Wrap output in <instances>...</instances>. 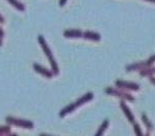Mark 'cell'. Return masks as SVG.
<instances>
[{
	"label": "cell",
	"mask_w": 155,
	"mask_h": 136,
	"mask_svg": "<svg viewBox=\"0 0 155 136\" xmlns=\"http://www.w3.org/2000/svg\"><path fill=\"white\" fill-rule=\"evenodd\" d=\"M6 123L8 125H14V126H19L22 128H26V129H32L34 127V124L31 121L28 120H23V119H18V118L8 116L5 118Z\"/></svg>",
	"instance_id": "obj_3"
},
{
	"label": "cell",
	"mask_w": 155,
	"mask_h": 136,
	"mask_svg": "<svg viewBox=\"0 0 155 136\" xmlns=\"http://www.w3.org/2000/svg\"><path fill=\"white\" fill-rule=\"evenodd\" d=\"M38 42L41 45V47H42V50H43L44 53H45V55L47 57V59H48L49 64H51L52 73H54V75H58V74H59V66H58L56 59H54V55H52V52L51 50V48H49V46L47 45L45 39H44V37L42 35L38 36Z\"/></svg>",
	"instance_id": "obj_1"
},
{
	"label": "cell",
	"mask_w": 155,
	"mask_h": 136,
	"mask_svg": "<svg viewBox=\"0 0 155 136\" xmlns=\"http://www.w3.org/2000/svg\"><path fill=\"white\" fill-rule=\"evenodd\" d=\"M15 8H17L20 11H25V5H24L22 2H20L19 0H7Z\"/></svg>",
	"instance_id": "obj_9"
},
{
	"label": "cell",
	"mask_w": 155,
	"mask_h": 136,
	"mask_svg": "<svg viewBox=\"0 0 155 136\" xmlns=\"http://www.w3.org/2000/svg\"><path fill=\"white\" fill-rule=\"evenodd\" d=\"M155 61V55L154 56H152L150 59H149L148 62H146L145 64H140V65H132V66H128L127 69V71H130V70H133V69H137V68H141V67H146V66H148V65H151L152 62H153Z\"/></svg>",
	"instance_id": "obj_10"
},
{
	"label": "cell",
	"mask_w": 155,
	"mask_h": 136,
	"mask_svg": "<svg viewBox=\"0 0 155 136\" xmlns=\"http://www.w3.org/2000/svg\"><path fill=\"white\" fill-rule=\"evenodd\" d=\"M151 81H152V82H153L154 84H155V78H151Z\"/></svg>",
	"instance_id": "obj_19"
},
{
	"label": "cell",
	"mask_w": 155,
	"mask_h": 136,
	"mask_svg": "<svg viewBox=\"0 0 155 136\" xmlns=\"http://www.w3.org/2000/svg\"><path fill=\"white\" fill-rule=\"evenodd\" d=\"M135 130H136V132H137V134H138V135L142 134V132L140 131V130H139V126H138V125H135Z\"/></svg>",
	"instance_id": "obj_15"
},
{
	"label": "cell",
	"mask_w": 155,
	"mask_h": 136,
	"mask_svg": "<svg viewBox=\"0 0 155 136\" xmlns=\"http://www.w3.org/2000/svg\"><path fill=\"white\" fill-rule=\"evenodd\" d=\"M33 69H34V71H36L38 74L42 75L46 78H51L52 76H54V74L52 73V71L47 70L44 67L40 66V65H38V64H33Z\"/></svg>",
	"instance_id": "obj_4"
},
{
	"label": "cell",
	"mask_w": 155,
	"mask_h": 136,
	"mask_svg": "<svg viewBox=\"0 0 155 136\" xmlns=\"http://www.w3.org/2000/svg\"><path fill=\"white\" fill-rule=\"evenodd\" d=\"M94 98V94L91 92H88L86 93L85 95H83L82 97H80L79 99H78L77 101H75V103H71L69 104L68 106H66V108H64L62 109L61 112H60L59 116L61 118H64L66 115L72 113V112H74V109H76L77 108H79V106H81L82 104H84L85 103H87V101H89L91 99Z\"/></svg>",
	"instance_id": "obj_2"
},
{
	"label": "cell",
	"mask_w": 155,
	"mask_h": 136,
	"mask_svg": "<svg viewBox=\"0 0 155 136\" xmlns=\"http://www.w3.org/2000/svg\"><path fill=\"white\" fill-rule=\"evenodd\" d=\"M4 134H12L9 126H0V135Z\"/></svg>",
	"instance_id": "obj_13"
},
{
	"label": "cell",
	"mask_w": 155,
	"mask_h": 136,
	"mask_svg": "<svg viewBox=\"0 0 155 136\" xmlns=\"http://www.w3.org/2000/svg\"><path fill=\"white\" fill-rule=\"evenodd\" d=\"M3 36H4V32H3V30L0 28V38H3Z\"/></svg>",
	"instance_id": "obj_17"
},
{
	"label": "cell",
	"mask_w": 155,
	"mask_h": 136,
	"mask_svg": "<svg viewBox=\"0 0 155 136\" xmlns=\"http://www.w3.org/2000/svg\"><path fill=\"white\" fill-rule=\"evenodd\" d=\"M143 120H144V122H145V124L147 125V127H148V129H149V128H150V129H152V125H151V123L149 122L148 120H147V118H146L145 115H144V116H143Z\"/></svg>",
	"instance_id": "obj_14"
},
{
	"label": "cell",
	"mask_w": 155,
	"mask_h": 136,
	"mask_svg": "<svg viewBox=\"0 0 155 136\" xmlns=\"http://www.w3.org/2000/svg\"><path fill=\"white\" fill-rule=\"evenodd\" d=\"M66 2H67V0H60V6L63 7L65 4H66Z\"/></svg>",
	"instance_id": "obj_16"
},
{
	"label": "cell",
	"mask_w": 155,
	"mask_h": 136,
	"mask_svg": "<svg viewBox=\"0 0 155 136\" xmlns=\"http://www.w3.org/2000/svg\"><path fill=\"white\" fill-rule=\"evenodd\" d=\"M105 92L108 93V94H111V95L119 96V97H122V98H127L128 100H134V97H132L130 94L120 92V91H118L116 89H113V88H106V89H105Z\"/></svg>",
	"instance_id": "obj_5"
},
{
	"label": "cell",
	"mask_w": 155,
	"mask_h": 136,
	"mask_svg": "<svg viewBox=\"0 0 155 136\" xmlns=\"http://www.w3.org/2000/svg\"><path fill=\"white\" fill-rule=\"evenodd\" d=\"M82 37L85 39H88V40H94V41H99L100 39H101V36H100L99 34L91 32V31L82 33Z\"/></svg>",
	"instance_id": "obj_8"
},
{
	"label": "cell",
	"mask_w": 155,
	"mask_h": 136,
	"mask_svg": "<svg viewBox=\"0 0 155 136\" xmlns=\"http://www.w3.org/2000/svg\"><path fill=\"white\" fill-rule=\"evenodd\" d=\"M82 33L80 30H66L64 32V36L67 38H79V37H82Z\"/></svg>",
	"instance_id": "obj_6"
},
{
	"label": "cell",
	"mask_w": 155,
	"mask_h": 136,
	"mask_svg": "<svg viewBox=\"0 0 155 136\" xmlns=\"http://www.w3.org/2000/svg\"><path fill=\"white\" fill-rule=\"evenodd\" d=\"M108 125H109V121H108V120H105V121L103 122V124H102V126L100 127L99 131L97 132V135H102V134H103L105 130L108 128Z\"/></svg>",
	"instance_id": "obj_12"
},
{
	"label": "cell",
	"mask_w": 155,
	"mask_h": 136,
	"mask_svg": "<svg viewBox=\"0 0 155 136\" xmlns=\"http://www.w3.org/2000/svg\"><path fill=\"white\" fill-rule=\"evenodd\" d=\"M116 86H118L119 88H127V89H134V90H138L139 86L134 83H128V82H123V81H116L115 82Z\"/></svg>",
	"instance_id": "obj_7"
},
{
	"label": "cell",
	"mask_w": 155,
	"mask_h": 136,
	"mask_svg": "<svg viewBox=\"0 0 155 136\" xmlns=\"http://www.w3.org/2000/svg\"><path fill=\"white\" fill-rule=\"evenodd\" d=\"M0 23H1V24H3V23H4V17H2L1 14H0Z\"/></svg>",
	"instance_id": "obj_18"
},
{
	"label": "cell",
	"mask_w": 155,
	"mask_h": 136,
	"mask_svg": "<svg viewBox=\"0 0 155 136\" xmlns=\"http://www.w3.org/2000/svg\"><path fill=\"white\" fill-rule=\"evenodd\" d=\"M151 1H154L155 2V0H151Z\"/></svg>",
	"instance_id": "obj_21"
},
{
	"label": "cell",
	"mask_w": 155,
	"mask_h": 136,
	"mask_svg": "<svg viewBox=\"0 0 155 136\" xmlns=\"http://www.w3.org/2000/svg\"><path fill=\"white\" fill-rule=\"evenodd\" d=\"M2 45V38H0V46Z\"/></svg>",
	"instance_id": "obj_20"
},
{
	"label": "cell",
	"mask_w": 155,
	"mask_h": 136,
	"mask_svg": "<svg viewBox=\"0 0 155 136\" xmlns=\"http://www.w3.org/2000/svg\"><path fill=\"white\" fill-rule=\"evenodd\" d=\"M120 106H121V109H123V111H124V113H125V115H127V118L128 119H130V122H134L135 121V120H134V116L132 114H130V109H127V106H125L124 104V103H123V101H121V103H120Z\"/></svg>",
	"instance_id": "obj_11"
}]
</instances>
